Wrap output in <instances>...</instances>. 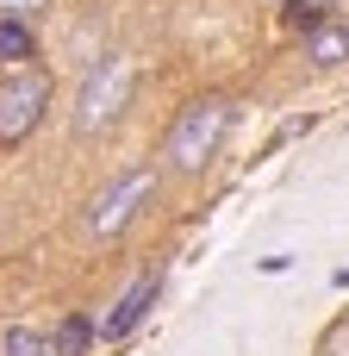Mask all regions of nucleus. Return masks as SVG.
Here are the masks:
<instances>
[{
  "label": "nucleus",
  "mask_w": 349,
  "mask_h": 356,
  "mask_svg": "<svg viewBox=\"0 0 349 356\" xmlns=\"http://www.w3.org/2000/svg\"><path fill=\"white\" fill-rule=\"evenodd\" d=\"M225 131H231V100H225V94H206V100H187V106H181V119L169 125V144H162L169 169H181V175L206 169V163L219 156Z\"/></svg>",
  "instance_id": "obj_1"
},
{
  "label": "nucleus",
  "mask_w": 349,
  "mask_h": 356,
  "mask_svg": "<svg viewBox=\"0 0 349 356\" xmlns=\"http://www.w3.org/2000/svg\"><path fill=\"white\" fill-rule=\"evenodd\" d=\"M125 100H131V56H100L81 81V94H75V138L106 131L125 113Z\"/></svg>",
  "instance_id": "obj_2"
},
{
  "label": "nucleus",
  "mask_w": 349,
  "mask_h": 356,
  "mask_svg": "<svg viewBox=\"0 0 349 356\" xmlns=\"http://www.w3.org/2000/svg\"><path fill=\"white\" fill-rule=\"evenodd\" d=\"M150 194H156V169H125L112 188H100L87 200V238H119L150 207Z\"/></svg>",
  "instance_id": "obj_3"
},
{
  "label": "nucleus",
  "mask_w": 349,
  "mask_h": 356,
  "mask_svg": "<svg viewBox=\"0 0 349 356\" xmlns=\"http://www.w3.org/2000/svg\"><path fill=\"white\" fill-rule=\"evenodd\" d=\"M44 106H50V75H37V69H12V75L0 81V144H6V150L25 144V138L37 131Z\"/></svg>",
  "instance_id": "obj_4"
},
{
  "label": "nucleus",
  "mask_w": 349,
  "mask_h": 356,
  "mask_svg": "<svg viewBox=\"0 0 349 356\" xmlns=\"http://www.w3.org/2000/svg\"><path fill=\"white\" fill-rule=\"evenodd\" d=\"M156 288H162V275H137V282L119 294V307H112V313L94 325V332H100V344H125V338H131V332L150 319V307H156Z\"/></svg>",
  "instance_id": "obj_5"
},
{
  "label": "nucleus",
  "mask_w": 349,
  "mask_h": 356,
  "mask_svg": "<svg viewBox=\"0 0 349 356\" xmlns=\"http://www.w3.org/2000/svg\"><path fill=\"white\" fill-rule=\"evenodd\" d=\"M94 344H100L94 319H87V313H62V319H56V338H50V356H87Z\"/></svg>",
  "instance_id": "obj_6"
},
{
  "label": "nucleus",
  "mask_w": 349,
  "mask_h": 356,
  "mask_svg": "<svg viewBox=\"0 0 349 356\" xmlns=\"http://www.w3.org/2000/svg\"><path fill=\"white\" fill-rule=\"evenodd\" d=\"M306 56H312V69L349 63V25H318V31H306Z\"/></svg>",
  "instance_id": "obj_7"
},
{
  "label": "nucleus",
  "mask_w": 349,
  "mask_h": 356,
  "mask_svg": "<svg viewBox=\"0 0 349 356\" xmlns=\"http://www.w3.org/2000/svg\"><path fill=\"white\" fill-rule=\"evenodd\" d=\"M0 356H50V338L37 325H6L0 332Z\"/></svg>",
  "instance_id": "obj_8"
},
{
  "label": "nucleus",
  "mask_w": 349,
  "mask_h": 356,
  "mask_svg": "<svg viewBox=\"0 0 349 356\" xmlns=\"http://www.w3.org/2000/svg\"><path fill=\"white\" fill-rule=\"evenodd\" d=\"M31 50H37V44H31V25H25V19H0V56H6V63H25Z\"/></svg>",
  "instance_id": "obj_9"
},
{
  "label": "nucleus",
  "mask_w": 349,
  "mask_h": 356,
  "mask_svg": "<svg viewBox=\"0 0 349 356\" xmlns=\"http://www.w3.org/2000/svg\"><path fill=\"white\" fill-rule=\"evenodd\" d=\"M50 0H0V19H37Z\"/></svg>",
  "instance_id": "obj_10"
},
{
  "label": "nucleus",
  "mask_w": 349,
  "mask_h": 356,
  "mask_svg": "<svg viewBox=\"0 0 349 356\" xmlns=\"http://www.w3.org/2000/svg\"><path fill=\"white\" fill-rule=\"evenodd\" d=\"M331 344H349V319H343V325H337V332H331Z\"/></svg>",
  "instance_id": "obj_11"
},
{
  "label": "nucleus",
  "mask_w": 349,
  "mask_h": 356,
  "mask_svg": "<svg viewBox=\"0 0 349 356\" xmlns=\"http://www.w3.org/2000/svg\"><path fill=\"white\" fill-rule=\"evenodd\" d=\"M318 6H325V0H318Z\"/></svg>",
  "instance_id": "obj_12"
}]
</instances>
